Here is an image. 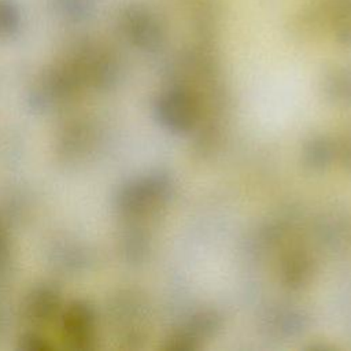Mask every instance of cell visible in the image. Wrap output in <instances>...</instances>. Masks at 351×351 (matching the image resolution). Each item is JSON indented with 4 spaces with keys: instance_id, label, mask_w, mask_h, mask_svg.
I'll use <instances>...</instances> for the list:
<instances>
[{
    "instance_id": "2",
    "label": "cell",
    "mask_w": 351,
    "mask_h": 351,
    "mask_svg": "<svg viewBox=\"0 0 351 351\" xmlns=\"http://www.w3.org/2000/svg\"><path fill=\"white\" fill-rule=\"evenodd\" d=\"M167 181L162 177L136 180L122 188L118 196L119 210L129 217H140L148 213L166 195Z\"/></svg>"
},
{
    "instance_id": "6",
    "label": "cell",
    "mask_w": 351,
    "mask_h": 351,
    "mask_svg": "<svg viewBox=\"0 0 351 351\" xmlns=\"http://www.w3.org/2000/svg\"><path fill=\"white\" fill-rule=\"evenodd\" d=\"M21 26V11L14 0H0V37H10Z\"/></svg>"
},
{
    "instance_id": "7",
    "label": "cell",
    "mask_w": 351,
    "mask_h": 351,
    "mask_svg": "<svg viewBox=\"0 0 351 351\" xmlns=\"http://www.w3.org/2000/svg\"><path fill=\"white\" fill-rule=\"evenodd\" d=\"M19 348H23L27 351H48L52 348V346L45 337L40 336L38 333L30 332L21 337Z\"/></svg>"
},
{
    "instance_id": "3",
    "label": "cell",
    "mask_w": 351,
    "mask_h": 351,
    "mask_svg": "<svg viewBox=\"0 0 351 351\" xmlns=\"http://www.w3.org/2000/svg\"><path fill=\"white\" fill-rule=\"evenodd\" d=\"M158 118L173 130H186L196 119V103L184 92L165 95L156 106Z\"/></svg>"
},
{
    "instance_id": "1",
    "label": "cell",
    "mask_w": 351,
    "mask_h": 351,
    "mask_svg": "<svg viewBox=\"0 0 351 351\" xmlns=\"http://www.w3.org/2000/svg\"><path fill=\"white\" fill-rule=\"evenodd\" d=\"M60 335L71 350H88L96 336V315L93 308L81 300L71 302L60 313Z\"/></svg>"
},
{
    "instance_id": "9",
    "label": "cell",
    "mask_w": 351,
    "mask_h": 351,
    "mask_svg": "<svg viewBox=\"0 0 351 351\" xmlns=\"http://www.w3.org/2000/svg\"><path fill=\"white\" fill-rule=\"evenodd\" d=\"M10 255V241L4 226L0 222V266H3Z\"/></svg>"
},
{
    "instance_id": "5",
    "label": "cell",
    "mask_w": 351,
    "mask_h": 351,
    "mask_svg": "<svg viewBox=\"0 0 351 351\" xmlns=\"http://www.w3.org/2000/svg\"><path fill=\"white\" fill-rule=\"evenodd\" d=\"M123 26L130 40L140 47H151L156 41L158 30L154 21L138 8H130L125 12Z\"/></svg>"
},
{
    "instance_id": "4",
    "label": "cell",
    "mask_w": 351,
    "mask_h": 351,
    "mask_svg": "<svg viewBox=\"0 0 351 351\" xmlns=\"http://www.w3.org/2000/svg\"><path fill=\"white\" fill-rule=\"evenodd\" d=\"M60 295L53 287L38 285L26 295L22 303V314L29 322L43 325L60 313Z\"/></svg>"
},
{
    "instance_id": "8",
    "label": "cell",
    "mask_w": 351,
    "mask_h": 351,
    "mask_svg": "<svg viewBox=\"0 0 351 351\" xmlns=\"http://www.w3.org/2000/svg\"><path fill=\"white\" fill-rule=\"evenodd\" d=\"M307 155L311 156V163H315L314 166H322V163L328 162L330 156V151L324 145V141H315L313 144L311 152H308Z\"/></svg>"
}]
</instances>
